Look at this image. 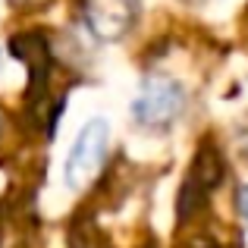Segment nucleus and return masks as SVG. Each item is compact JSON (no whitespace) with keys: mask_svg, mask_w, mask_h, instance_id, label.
<instances>
[{"mask_svg":"<svg viewBox=\"0 0 248 248\" xmlns=\"http://www.w3.org/2000/svg\"><path fill=\"white\" fill-rule=\"evenodd\" d=\"M182 107H186V94H182L179 85L173 79H167V76H151L141 85L139 97L132 104V113L139 120V126L160 132V129L173 126L179 120Z\"/></svg>","mask_w":248,"mask_h":248,"instance_id":"f257e3e1","label":"nucleus"},{"mask_svg":"<svg viewBox=\"0 0 248 248\" xmlns=\"http://www.w3.org/2000/svg\"><path fill=\"white\" fill-rule=\"evenodd\" d=\"M107 123L104 120H91L85 123V129L79 132L73 151L66 160V186L69 188H85L94 182V176L101 173L104 157H107Z\"/></svg>","mask_w":248,"mask_h":248,"instance_id":"f03ea898","label":"nucleus"},{"mask_svg":"<svg viewBox=\"0 0 248 248\" xmlns=\"http://www.w3.org/2000/svg\"><path fill=\"white\" fill-rule=\"evenodd\" d=\"M220 182H223V160H220V154L211 145H204L195 154L192 167H188L186 186H182V195H179V217L182 220L192 217Z\"/></svg>","mask_w":248,"mask_h":248,"instance_id":"7ed1b4c3","label":"nucleus"},{"mask_svg":"<svg viewBox=\"0 0 248 248\" xmlns=\"http://www.w3.org/2000/svg\"><path fill=\"white\" fill-rule=\"evenodd\" d=\"M135 0H85V22L101 41L123 38L135 22Z\"/></svg>","mask_w":248,"mask_h":248,"instance_id":"20e7f679","label":"nucleus"},{"mask_svg":"<svg viewBox=\"0 0 248 248\" xmlns=\"http://www.w3.org/2000/svg\"><path fill=\"white\" fill-rule=\"evenodd\" d=\"M13 57L22 60L29 66V101H35L47 85V73H50V54H47V41L41 31H22L10 41Z\"/></svg>","mask_w":248,"mask_h":248,"instance_id":"39448f33","label":"nucleus"},{"mask_svg":"<svg viewBox=\"0 0 248 248\" xmlns=\"http://www.w3.org/2000/svg\"><path fill=\"white\" fill-rule=\"evenodd\" d=\"M239 214L248 220V186H242L239 188Z\"/></svg>","mask_w":248,"mask_h":248,"instance_id":"423d86ee","label":"nucleus"},{"mask_svg":"<svg viewBox=\"0 0 248 248\" xmlns=\"http://www.w3.org/2000/svg\"><path fill=\"white\" fill-rule=\"evenodd\" d=\"M13 6H22V10H35V6H44L47 0H10Z\"/></svg>","mask_w":248,"mask_h":248,"instance_id":"0eeeda50","label":"nucleus"}]
</instances>
